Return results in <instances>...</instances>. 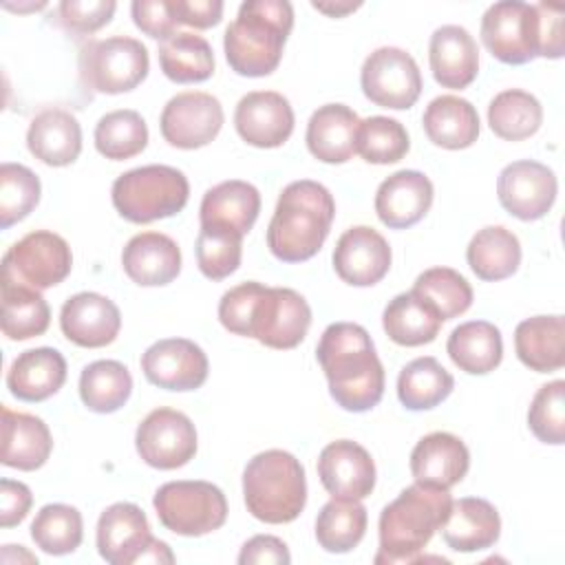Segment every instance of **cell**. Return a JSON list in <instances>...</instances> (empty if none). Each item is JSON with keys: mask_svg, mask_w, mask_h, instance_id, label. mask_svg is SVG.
Instances as JSON below:
<instances>
[{"mask_svg": "<svg viewBox=\"0 0 565 565\" xmlns=\"http://www.w3.org/2000/svg\"><path fill=\"white\" fill-rule=\"evenodd\" d=\"M218 320L230 333L285 351L305 340L311 327V307L289 287L247 280L221 296Z\"/></svg>", "mask_w": 565, "mask_h": 565, "instance_id": "cell-1", "label": "cell"}, {"mask_svg": "<svg viewBox=\"0 0 565 565\" xmlns=\"http://www.w3.org/2000/svg\"><path fill=\"white\" fill-rule=\"evenodd\" d=\"M316 358L335 404L349 413H366L384 395V366L369 331L355 322L329 324L316 347Z\"/></svg>", "mask_w": 565, "mask_h": 565, "instance_id": "cell-2", "label": "cell"}, {"mask_svg": "<svg viewBox=\"0 0 565 565\" xmlns=\"http://www.w3.org/2000/svg\"><path fill=\"white\" fill-rule=\"evenodd\" d=\"M335 216L331 192L309 179L289 183L276 203L267 227V247L282 263L313 258L324 245Z\"/></svg>", "mask_w": 565, "mask_h": 565, "instance_id": "cell-3", "label": "cell"}, {"mask_svg": "<svg viewBox=\"0 0 565 565\" xmlns=\"http://www.w3.org/2000/svg\"><path fill=\"white\" fill-rule=\"evenodd\" d=\"M294 29V7L287 0H247L223 35L225 60L243 77H265L280 64Z\"/></svg>", "mask_w": 565, "mask_h": 565, "instance_id": "cell-4", "label": "cell"}, {"mask_svg": "<svg viewBox=\"0 0 565 565\" xmlns=\"http://www.w3.org/2000/svg\"><path fill=\"white\" fill-rule=\"evenodd\" d=\"M452 497L444 488L413 483L380 514V552L375 565L417 563L433 534L446 523Z\"/></svg>", "mask_w": 565, "mask_h": 565, "instance_id": "cell-5", "label": "cell"}, {"mask_svg": "<svg viewBox=\"0 0 565 565\" xmlns=\"http://www.w3.org/2000/svg\"><path fill=\"white\" fill-rule=\"evenodd\" d=\"M243 497L254 519L271 525L291 523L307 503L302 463L278 448L254 455L243 470Z\"/></svg>", "mask_w": 565, "mask_h": 565, "instance_id": "cell-6", "label": "cell"}, {"mask_svg": "<svg viewBox=\"0 0 565 565\" xmlns=\"http://www.w3.org/2000/svg\"><path fill=\"white\" fill-rule=\"evenodd\" d=\"M190 196L185 174L172 166L152 163L119 174L110 199L119 216L130 223H152L179 214Z\"/></svg>", "mask_w": 565, "mask_h": 565, "instance_id": "cell-7", "label": "cell"}, {"mask_svg": "<svg viewBox=\"0 0 565 565\" xmlns=\"http://www.w3.org/2000/svg\"><path fill=\"white\" fill-rule=\"evenodd\" d=\"M79 79L93 93L119 95L137 88L150 71L148 49L128 35L90 40L79 49Z\"/></svg>", "mask_w": 565, "mask_h": 565, "instance_id": "cell-8", "label": "cell"}, {"mask_svg": "<svg viewBox=\"0 0 565 565\" xmlns=\"http://www.w3.org/2000/svg\"><path fill=\"white\" fill-rule=\"evenodd\" d=\"M161 525L179 536H203L227 519V501L210 481H168L152 499Z\"/></svg>", "mask_w": 565, "mask_h": 565, "instance_id": "cell-9", "label": "cell"}, {"mask_svg": "<svg viewBox=\"0 0 565 565\" xmlns=\"http://www.w3.org/2000/svg\"><path fill=\"white\" fill-rule=\"evenodd\" d=\"M97 552L110 565L174 563L168 543L150 534L143 510L128 501L113 503L99 514Z\"/></svg>", "mask_w": 565, "mask_h": 565, "instance_id": "cell-10", "label": "cell"}, {"mask_svg": "<svg viewBox=\"0 0 565 565\" xmlns=\"http://www.w3.org/2000/svg\"><path fill=\"white\" fill-rule=\"evenodd\" d=\"M73 267L68 243L49 230H35L13 243L2 256L4 282L26 285L38 291L60 285Z\"/></svg>", "mask_w": 565, "mask_h": 565, "instance_id": "cell-11", "label": "cell"}, {"mask_svg": "<svg viewBox=\"0 0 565 565\" xmlns=\"http://www.w3.org/2000/svg\"><path fill=\"white\" fill-rule=\"evenodd\" d=\"M481 42L503 64H525L539 57V11L536 4L501 0L481 18Z\"/></svg>", "mask_w": 565, "mask_h": 565, "instance_id": "cell-12", "label": "cell"}, {"mask_svg": "<svg viewBox=\"0 0 565 565\" xmlns=\"http://www.w3.org/2000/svg\"><path fill=\"white\" fill-rule=\"evenodd\" d=\"M360 86L366 99L375 106L406 110L422 95V73L408 51L380 46L364 60Z\"/></svg>", "mask_w": 565, "mask_h": 565, "instance_id": "cell-13", "label": "cell"}, {"mask_svg": "<svg viewBox=\"0 0 565 565\" xmlns=\"http://www.w3.org/2000/svg\"><path fill=\"white\" fill-rule=\"evenodd\" d=\"M139 457L157 470H174L196 455V428L192 419L168 406L150 411L135 433Z\"/></svg>", "mask_w": 565, "mask_h": 565, "instance_id": "cell-14", "label": "cell"}, {"mask_svg": "<svg viewBox=\"0 0 565 565\" xmlns=\"http://www.w3.org/2000/svg\"><path fill=\"white\" fill-rule=\"evenodd\" d=\"M221 102L203 90H185L168 99L159 128L163 139L181 150H196L216 139L223 128Z\"/></svg>", "mask_w": 565, "mask_h": 565, "instance_id": "cell-15", "label": "cell"}, {"mask_svg": "<svg viewBox=\"0 0 565 565\" xmlns=\"http://www.w3.org/2000/svg\"><path fill=\"white\" fill-rule=\"evenodd\" d=\"M558 183L552 168L534 159L508 163L497 179V196L505 212L519 221L543 218L556 201Z\"/></svg>", "mask_w": 565, "mask_h": 565, "instance_id": "cell-16", "label": "cell"}, {"mask_svg": "<svg viewBox=\"0 0 565 565\" xmlns=\"http://www.w3.org/2000/svg\"><path fill=\"white\" fill-rule=\"evenodd\" d=\"M207 355L188 338H163L141 355L146 380L166 391H194L207 380Z\"/></svg>", "mask_w": 565, "mask_h": 565, "instance_id": "cell-17", "label": "cell"}, {"mask_svg": "<svg viewBox=\"0 0 565 565\" xmlns=\"http://www.w3.org/2000/svg\"><path fill=\"white\" fill-rule=\"evenodd\" d=\"M234 126L245 143L254 148H278L294 132V108L276 90H252L238 99Z\"/></svg>", "mask_w": 565, "mask_h": 565, "instance_id": "cell-18", "label": "cell"}, {"mask_svg": "<svg viewBox=\"0 0 565 565\" xmlns=\"http://www.w3.org/2000/svg\"><path fill=\"white\" fill-rule=\"evenodd\" d=\"M391 258V247L377 230L353 225L335 243L333 269L347 285L371 287L388 274Z\"/></svg>", "mask_w": 565, "mask_h": 565, "instance_id": "cell-19", "label": "cell"}, {"mask_svg": "<svg viewBox=\"0 0 565 565\" xmlns=\"http://www.w3.org/2000/svg\"><path fill=\"white\" fill-rule=\"evenodd\" d=\"M318 477L324 490L338 499H366L375 488V463L364 446L338 439L322 448Z\"/></svg>", "mask_w": 565, "mask_h": 565, "instance_id": "cell-20", "label": "cell"}, {"mask_svg": "<svg viewBox=\"0 0 565 565\" xmlns=\"http://www.w3.org/2000/svg\"><path fill=\"white\" fill-rule=\"evenodd\" d=\"M60 327L68 342L99 349L119 335L121 313L110 298L97 291H79L62 305Z\"/></svg>", "mask_w": 565, "mask_h": 565, "instance_id": "cell-21", "label": "cell"}, {"mask_svg": "<svg viewBox=\"0 0 565 565\" xmlns=\"http://www.w3.org/2000/svg\"><path fill=\"white\" fill-rule=\"evenodd\" d=\"M433 183L419 170H399L384 179L375 192V214L391 230L419 223L433 205Z\"/></svg>", "mask_w": 565, "mask_h": 565, "instance_id": "cell-22", "label": "cell"}, {"mask_svg": "<svg viewBox=\"0 0 565 565\" xmlns=\"http://www.w3.org/2000/svg\"><path fill=\"white\" fill-rule=\"evenodd\" d=\"M470 468L466 444L452 433H430L422 437L411 452V475L415 483L450 490Z\"/></svg>", "mask_w": 565, "mask_h": 565, "instance_id": "cell-23", "label": "cell"}, {"mask_svg": "<svg viewBox=\"0 0 565 565\" xmlns=\"http://www.w3.org/2000/svg\"><path fill=\"white\" fill-rule=\"evenodd\" d=\"M428 62L441 88L461 90L470 86L479 73V49L468 29L444 24L430 35Z\"/></svg>", "mask_w": 565, "mask_h": 565, "instance_id": "cell-24", "label": "cell"}, {"mask_svg": "<svg viewBox=\"0 0 565 565\" xmlns=\"http://www.w3.org/2000/svg\"><path fill=\"white\" fill-rule=\"evenodd\" d=\"M121 267L132 282L141 287H161L179 276L181 249L168 234L141 232L126 243Z\"/></svg>", "mask_w": 565, "mask_h": 565, "instance_id": "cell-25", "label": "cell"}, {"mask_svg": "<svg viewBox=\"0 0 565 565\" xmlns=\"http://www.w3.org/2000/svg\"><path fill=\"white\" fill-rule=\"evenodd\" d=\"M360 117L344 104H324L309 117L307 148L322 163H347L358 150Z\"/></svg>", "mask_w": 565, "mask_h": 565, "instance_id": "cell-26", "label": "cell"}, {"mask_svg": "<svg viewBox=\"0 0 565 565\" xmlns=\"http://www.w3.org/2000/svg\"><path fill=\"white\" fill-rule=\"evenodd\" d=\"M26 148L46 166H71L82 152V126L73 113L64 108H46L31 119Z\"/></svg>", "mask_w": 565, "mask_h": 565, "instance_id": "cell-27", "label": "cell"}, {"mask_svg": "<svg viewBox=\"0 0 565 565\" xmlns=\"http://www.w3.org/2000/svg\"><path fill=\"white\" fill-rule=\"evenodd\" d=\"M441 539L455 552H479L492 547L501 536V519L497 508L479 497L452 501L446 523L439 527Z\"/></svg>", "mask_w": 565, "mask_h": 565, "instance_id": "cell-28", "label": "cell"}, {"mask_svg": "<svg viewBox=\"0 0 565 565\" xmlns=\"http://www.w3.org/2000/svg\"><path fill=\"white\" fill-rule=\"evenodd\" d=\"M66 382V360L57 349L22 351L7 371V388L22 402H44Z\"/></svg>", "mask_w": 565, "mask_h": 565, "instance_id": "cell-29", "label": "cell"}, {"mask_svg": "<svg viewBox=\"0 0 565 565\" xmlns=\"http://www.w3.org/2000/svg\"><path fill=\"white\" fill-rule=\"evenodd\" d=\"M53 450L49 426L31 415L2 406V463L15 470H38Z\"/></svg>", "mask_w": 565, "mask_h": 565, "instance_id": "cell-30", "label": "cell"}, {"mask_svg": "<svg viewBox=\"0 0 565 565\" xmlns=\"http://www.w3.org/2000/svg\"><path fill=\"white\" fill-rule=\"evenodd\" d=\"M260 212L258 190L241 179L223 181L203 194L199 207L201 225H221L238 234H247Z\"/></svg>", "mask_w": 565, "mask_h": 565, "instance_id": "cell-31", "label": "cell"}, {"mask_svg": "<svg viewBox=\"0 0 565 565\" xmlns=\"http://www.w3.org/2000/svg\"><path fill=\"white\" fill-rule=\"evenodd\" d=\"M516 358L536 373H552L565 364V320L561 313L532 316L516 324Z\"/></svg>", "mask_w": 565, "mask_h": 565, "instance_id": "cell-32", "label": "cell"}, {"mask_svg": "<svg viewBox=\"0 0 565 565\" xmlns=\"http://www.w3.org/2000/svg\"><path fill=\"white\" fill-rule=\"evenodd\" d=\"M426 137L446 150L470 148L479 137V115L477 108L457 95L435 97L422 117Z\"/></svg>", "mask_w": 565, "mask_h": 565, "instance_id": "cell-33", "label": "cell"}, {"mask_svg": "<svg viewBox=\"0 0 565 565\" xmlns=\"http://www.w3.org/2000/svg\"><path fill=\"white\" fill-rule=\"evenodd\" d=\"M452 364L470 375H486L501 364V331L488 320H470L452 329L446 342Z\"/></svg>", "mask_w": 565, "mask_h": 565, "instance_id": "cell-34", "label": "cell"}, {"mask_svg": "<svg viewBox=\"0 0 565 565\" xmlns=\"http://www.w3.org/2000/svg\"><path fill=\"white\" fill-rule=\"evenodd\" d=\"M466 260L479 280L497 282L510 278L521 265V243L503 225L479 230L466 249Z\"/></svg>", "mask_w": 565, "mask_h": 565, "instance_id": "cell-35", "label": "cell"}, {"mask_svg": "<svg viewBox=\"0 0 565 565\" xmlns=\"http://www.w3.org/2000/svg\"><path fill=\"white\" fill-rule=\"evenodd\" d=\"M386 335L399 347H422L437 338L441 318L413 289L397 294L382 313Z\"/></svg>", "mask_w": 565, "mask_h": 565, "instance_id": "cell-36", "label": "cell"}, {"mask_svg": "<svg viewBox=\"0 0 565 565\" xmlns=\"http://www.w3.org/2000/svg\"><path fill=\"white\" fill-rule=\"evenodd\" d=\"M159 66L177 84L205 82L214 73V53L205 38L183 31L159 44Z\"/></svg>", "mask_w": 565, "mask_h": 565, "instance_id": "cell-37", "label": "cell"}, {"mask_svg": "<svg viewBox=\"0 0 565 565\" xmlns=\"http://www.w3.org/2000/svg\"><path fill=\"white\" fill-rule=\"evenodd\" d=\"M366 521V508L360 499L333 497L316 516V541L324 552L347 554L364 539Z\"/></svg>", "mask_w": 565, "mask_h": 565, "instance_id": "cell-38", "label": "cell"}, {"mask_svg": "<svg viewBox=\"0 0 565 565\" xmlns=\"http://www.w3.org/2000/svg\"><path fill=\"white\" fill-rule=\"evenodd\" d=\"M455 388L452 375L430 355L411 360L397 377V397L408 411H430Z\"/></svg>", "mask_w": 565, "mask_h": 565, "instance_id": "cell-39", "label": "cell"}, {"mask_svg": "<svg viewBox=\"0 0 565 565\" xmlns=\"http://www.w3.org/2000/svg\"><path fill=\"white\" fill-rule=\"evenodd\" d=\"M0 298L2 333L9 340L38 338L49 329L51 309L38 289L0 280Z\"/></svg>", "mask_w": 565, "mask_h": 565, "instance_id": "cell-40", "label": "cell"}, {"mask_svg": "<svg viewBox=\"0 0 565 565\" xmlns=\"http://www.w3.org/2000/svg\"><path fill=\"white\" fill-rule=\"evenodd\" d=\"M543 124L541 102L521 88H508L494 95L488 106L490 130L505 141H523Z\"/></svg>", "mask_w": 565, "mask_h": 565, "instance_id": "cell-41", "label": "cell"}, {"mask_svg": "<svg viewBox=\"0 0 565 565\" xmlns=\"http://www.w3.org/2000/svg\"><path fill=\"white\" fill-rule=\"evenodd\" d=\"M132 393L130 371L117 360H97L84 366L79 375V397L93 413L119 411Z\"/></svg>", "mask_w": 565, "mask_h": 565, "instance_id": "cell-42", "label": "cell"}, {"mask_svg": "<svg viewBox=\"0 0 565 565\" xmlns=\"http://www.w3.org/2000/svg\"><path fill=\"white\" fill-rule=\"evenodd\" d=\"M95 148L110 161H124L148 146V126L137 110L119 108L99 117L95 126Z\"/></svg>", "mask_w": 565, "mask_h": 565, "instance_id": "cell-43", "label": "cell"}, {"mask_svg": "<svg viewBox=\"0 0 565 565\" xmlns=\"http://www.w3.org/2000/svg\"><path fill=\"white\" fill-rule=\"evenodd\" d=\"M33 543L53 556L75 552L84 539V523L77 508L66 503H49L40 508L31 523Z\"/></svg>", "mask_w": 565, "mask_h": 565, "instance_id": "cell-44", "label": "cell"}, {"mask_svg": "<svg viewBox=\"0 0 565 565\" xmlns=\"http://www.w3.org/2000/svg\"><path fill=\"white\" fill-rule=\"evenodd\" d=\"M413 291L437 311L441 322L466 313L472 305L470 282L450 267H430L422 271L415 278Z\"/></svg>", "mask_w": 565, "mask_h": 565, "instance_id": "cell-45", "label": "cell"}, {"mask_svg": "<svg viewBox=\"0 0 565 565\" xmlns=\"http://www.w3.org/2000/svg\"><path fill=\"white\" fill-rule=\"evenodd\" d=\"M194 254L196 265L205 278L223 280L241 265L243 234L221 225H201Z\"/></svg>", "mask_w": 565, "mask_h": 565, "instance_id": "cell-46", "label": "cell"}, {"mask_svg": "<svg viewBox=\"0 0 565 565\" xmlns=\"http://www.w3.org/2000/svg\"><path fill=\"white\" fill-rule=\"evenodd\" d=\"M408 148H411L408 132L397 119L382 117V115L360 119L355 150L366 163H375V166L395 163L406 157Z\"/></svg>", "mask_w": 565, "mask_h": 565, "instance_id": "cell-47", "label": "cell"}, {"mask_svg": "<svg viewBox=\"0 0 565 565\" xmlns=\"http://www.w3.org/2000/svg\"><path fill=\"white\" fill-rule=\"evenodd\" d=\"M40 179L22 163L0 166V227L9 230L40 203Z\"/></svg>", "mask_w": 565, "mask_h": 565, "instance_id": "cell-48", "label": "cell"}, {"mask_svg": "<svg viewBox=\"0 0 565 565\" xmlns=\"http://www.w3.org/2000/svg\"><path fill=\"white\" fill-rule=\"evenodd\" d=\"M527 426L532 435L552 446H561L565 441V382L554 380L543 384L530 404Z\"/></svg>", "mask_w": 565, "mask_h": 565, "instance_id": "cell-49", "label": "cell"}, {"mask_svg": "<svg viewBox=\"0 0 565 565\" xmlns=\"http://www.w3.org/2000/svg\"><path fill=\"white\" fill-rule=\"evenodd\" d=\"M115 9L113 0H64L57 4L55 24L73 35H90L113 20Z\"/></svg>", "mask_w": 565, "mask_h": 565, "instance_id": "cell-50", "label": "cell"}, {"mask_svg": "<svg viewBox=\"0 0 565 565\" xmlns=\"http://www.w3.org/2000/svg\"><path fill=\"white\" fill-rule=\"evenodd\" d=\"M135 26L154 40H168L177 33V18L170 9V0H135L130 4Z\"/></svg>", "mask_w": 565, "mask_h": 565, "instance_id": "cell-51", "label": "cell"}, {"mask_svg": "<svg viewBox=\"0 0 565 565\" xmlns=\"http://www.w3.org/2000/svg\"><path fill=\"white\" fill-rule=\"evenodd\" d=\"M536 11H539V33H541L539 55L550 57V60L563 57V53H565V38H563V13L565 11H563V7L539 2Z\"/></svg>", "mask_w": 565, "mask_h": 565, "instance_id": "cell-52", "label": "cell"}, {"mask_svg": "<svg viewBox=\"0 0 565 565\" xmlns=\"http://www.w3.org/2000/svg\"><path fill=\"white\" fill-rule=\"evenodd\" d=\"M33 503V494L29 486L13 479L0 481V525L13 527L24 521Z\"/></svg>", "mask_w": 565, "mask_h": 565, "instance_id": "cell-53", "label": "cell"}, {"mask_svg": "<svg viewBox=\"0 0 565 565\" xmlns=\"http://www.w3.org/2000/svg\"><path fill=\"white\" fill-rule=\"evenodd\" d=\"M170 9L179 24L194 29L216 26L223 18L221 0H170Z\"/></svg>", "mask_w": 565, "mask_h": 565, "instance_id": "cell-54", "label": "cell"}, {"mask_svg": "<svg viewBox=\"0 0 565 565\" xmlns=\"http://www.w3.org/2000/svg\"><path fill=\"white\" fill-rule=\"evenodd\" d=\"M291 561V554L287 545L271 534H256L252 536L238 554L241 565H254V563H276V565H287Z\"/></svg>", "mask_w": 565, "mask_h": 565, "instance_id": "cell-55", "label": "cell"}, {"mask_svg": "<svg viewBox=\"0 0 565 565\" xmlns=\"http://www.w3.org/2000/svg\"><path fill=\"white\" fill-rule=\"evenodd\" d=\"M311 7L331 18H342V15L360 9V2H311Z\"/></svg>", "mask_w": 565, "mask_h": 565, "instance_id": "cell-56", "label": "cell"}]
</instances>
